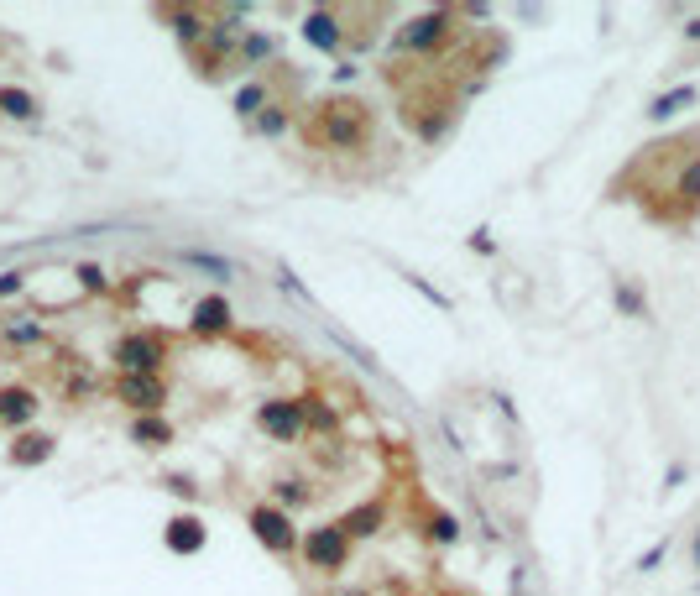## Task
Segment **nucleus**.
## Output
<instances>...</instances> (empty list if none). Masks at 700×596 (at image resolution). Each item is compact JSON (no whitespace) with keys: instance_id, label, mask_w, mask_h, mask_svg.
<instances>
[{"instance_id":"nucleus-1","label":"nucleus","mask_w":700,"mask_h":596,"mask_svg":"<svg viewBox=\"0 0 700 596\" xmlns=\"http://www.w3.org/2000/svg\"><path fill=\"white\" fill-rule=\"evenodd\" d=\"M371 131H377L371 105L356 100V95H324L309 116H303V136L324 152H361V147H371Z\"/></svg>"},{"instance_id":"nucleus-2","label":"nucleus","mask_w":700,"mask_h":596,"mask_svg":"<svg viewBox=\"0 0 700 596\" xmlns=\"http://www.w3.org/2000/svg\"><path fill=\"white\" fill-rule=\"evenodd\" d=\"M110 361H115L121 377H162V366H168V340L157 330H126L115 340Z\"/></svg>"},{"instance_id":"nucleus-3","label":"nucleus","mask_w":700,"mask_h":596,"mask_svg":"<svg viewBox=\"0 0 700 596\" xmlns=\"http://www.w3.org/2000/svg\"><path fill=\"white\" fill-rule=\"evenodd\" d=\"M455 21H460V11H450V6L418 11L413 21H403V27H398L392 48H398V53H439L455 37Z\"/></svg>"},{"instance_id":"nucleus-4","label":"nucleus","mask_w":700,"mask_h":596,"mask_svg":"<svg viewBox=\"0 0 700 596\" xmlns=\"http://www.w3.org/2000/svg\"><path fill=\"white\" fill-rule=\"evenodd\" d=\"M246 529L267 555H293V549L303 544V529L293 523V513L277 508V502H256V508L246 513Z\"/></svg>"},{"instance_id":"nucleus-5","label":"nucleus","mask_w":700,"mask_h":596,"mask_svg":"<svg viewBox=\"0 0 700 596\" xmlns=\"http://www.w3.org/2000/svg\"><path fill=\"white\" fill-rule=\"evenodd\" d=\"M298 555L309 570H319V576H340V570L350 565V534L340 529V523H319V529H303V544Z\"/></svg>"},{"instance_id":"nucleus-6","label":"nucleus","mask_w":700,"mask_h":596,"mask_svg":"<svg viewBox=\"0 0 700 596\" xmlns=\"http://www.w3.org/2000/svg\"><path fill=\"white\" fill-rule=\"evenodd\" d=\"M256 429L267 434V440H277V445H293V440H303V398H267L262 408H256Z\"/></svg>"},{"instance_id":"nucleus-7","label":"nucleus","mask_w":700,"mask_h":596,"mask_svg":"<svg viewBox=\"0 0 700 596\" xmlns=\"http://www.w3.org/2000/svg\"><path fill=\"white\" fill-rule=\"evenodd\" d=\"M230 325H236V309H230L225 293L194 298V309H189V335H194V340H225Z\"/></svg>"},{"instance_id":"nucleus-8","label":"nucleus","mask_w":700,"mask_h":596,"mask_svg":"<svg viewBox=\"0 0 700 596\" xmlns=\"http://www.w3.org/2000/svg\"><path fill=\"white\" fill-rule=\"evenodd\" d=\"M110 393L131 408V419L136 414H162V408H168V382H162V377H121V372H115Z\"/></svg>"},{"instance_id":"nucleus-9","label":"nucleus","mask_w":700,"mask_h":596,"mask_svg":"<svg viewBox=\"0 0 700 596\" xmlns=\"http://www.w3.org/2000/svg\"><path fill=\"white\" fill-rule=\"evenodd\" d=\"M42 414V393L27 382H6L0 387V429L6 434H21V429H32V419Z\"/></svg>"},{"instance_id":"nucleus-10","label":"nucleus","mask_w":700,"mask_h":596,"mask_svg":"<svg viewBox=\"0 0 700 596\" xmlns=\"http://www.w3.org/2000/svg\"><path fill=\"white\" fill-rule=\"evenodd\" d=\"M53 455H58V434H48V429H21V434H11L6 461L16 471H32V466H48Z\"/></svg>"},{"instance_id":"nucleus-11","label":"nucleus","mask_w":700,"mask_h":596,"mask_svg":"<svg viewBox=\"0 0 700 596\" xmlns=\"http://www.w3.org/2000/svg\"><path fill=\"white\" fill-rule=\"evenodd\" d=\"M157 16L173 21V37H178L189 53H199L204 37H209V27H215V11H204V6H162Z\"/></svg>"},{"instance_id":"nucleus-12","label":"nucleus","mask_w":700,"mask_h":596,"mask_svg":"<svg viewBox=\"0 0 700 596\" xmlns=\"http://www.w3.org/2000/svg\"><path fill=\"white\" fill-rule=\"evenodd\" d=\"M298 37L309 42V48H319V53H340V48H345V27H340V11H330V6H314L309 16H303Z\"/></svg>"},{"instance_id":"nucleus-13","label":"nucleus","mask_w":700,"mask_h":596,"mask_svg":"<svg viewBox=\"0 0 700 596\" xmlns=\"http://www.w3.org/2000/svg\"><path fill=\"white\" fill-rule=\"evenodd\" d=\"M695 105H700V84H669L664 95L648 100L643 116H648V126H669V121H680L685 110H695Z\"/></svg>"},{"instance_id":"nucleus-14","label":"nucleus","mask_w":700,"mask_h":596,"mask_svg":"<svg viewBox=\"0 0 700 596\" xmlns=\"http://www.w3.org/2000/svg\"><path fill=\"white\" fill-rule=\"evenodd\" d=\"M162 544L173 549V555H199V549L209 544V529L199 513H173L168 529H162Z\"/></svg>"},{"instance_id":"nucleus-15","label":"nucleus","mask_w":700,"mask_h":596,"mask_svg":"<svg viewBox=\"0 0 700 596\" xmlns=\"http://www.w3.org/2000/svg\"><path fill=\"white\" fill-rule=\"evenodd\" d=\"M340 529L350 534V544L356 539H377L382 529H387V502L382 497H371V502H356L345 518H340Z\"/></svg>"},{"instance_id":"nucleus-16","label":"nucleus","mask_w":700,"mask_h":596,"mask_svg":"<svg viewBox=\"0 0 700 596\" xmlns=\"http://www.w3.org/2000/svg\"><path fill=\"white\" fill-rule=\"evenodd\" d=\"M126 434H131V445H142V450H168L178 440L173 419H162V414H136Z\"/></svg>"},{"instance_id":"nucleus-17","label":"nucleus","mask_w":700,"mask_h":596,"mask_svg":"<svg viewBox=\"0 0 700 596\" xmlns=\"http://www.w3.org/2000/svg\"><path fill=\"white\" fill-rule=\"evenodd\" d=\"M277 53V37L272 32H262V27H251L246 37H241V58H236V74H256L267 58Z\"/></svg>"},{"instance_id":"nucleus-18","label":"nucleus","mask_w":700,"mask_h":596,"mask_svg":"<svg viewBox=\"0 0 700 596\" xmlns=\"http://www.w3.org/2000/svg\"><path fill=\"white\" fill-rule=\"evenodd\" d=\"M0 116L6 121H42V100L32 95V89L0 84Z\"/></svg>"},{"instance_id":"nucleus-19","label":"nucleus","mask_w":700,"mask_h":596,"mask_svg":"<svg viewBox=\"0 0 700 596\" xmlns=\"http://www.w3.org/2000/svg\"><path fill=\"white\" fill-rule=\"evenodd\" d=\"M272 502H277L283 513L309 508V502H314V487H309L303 476H277V481H272Z\"/></svg>"},{"instance_id":"nucleus-20","label":"nucleus","mask_w":700,"mask_h":596,"mask_svg":"<svg viewBox=\"0 0 700 596\" xmlns=\"http://www.w3.org/2000/svg\"><path fill=\"white\" fill-rule=\"evenodd\" d=\"M183 257V267H199V272H209L215 283H230L236 278V262L230 257H215V251H199V246H189V251H178Z\"/></svg>"},{"instance_id":"nucleus-21","label":"nucleus","mask_w":700,"mask_h":596,"mask_svg":"<svg viewBox=\"0 0 700 596\" xmlns=\"http://www.w3.org/2000/svg\"><path fill=\"white\" fill-rule=\"evenodd\" d=\"M674 194H680V210H685V220H695L700 215V152L685 163V173H680V183H674Z\"/></svg>"},{"instance_id":"nucleus-22","label":"nucleus","mask_w":700,"mask_h":596,"mask_svg":"<svg viewBox=\"0 0 700 596\" xmlns=\"http://www.w3.org/2000/svg\"><path fill=\"white\" fill-rule=\"evenodd\" d=\"M612 304L627 314V319H648V298L638 283H627V278H612Z\"/></svg>"},{"instance_id":"nucleus-23","label":"nucleus","mask_w":700,"mask_h":596,"mask_svg":"<svg viewBox=\"0 0 700 596\" xmlns=\"http://www.w3.org/2000/svg\"><path fill=\"white\" fill-rule=\"evenodd\" d=\"M267 105H272V89H267L262 79H251V84L241 89V95H236V116H241V121H256Z\"/></svg>"},{"instance_id":"nucleus-24","label":"nucleus","mask_w":700,"mask_h":596,"mask_svg":"<svg viewBox=\"0 0 700 596\" xmlns=\"http://www.w3.org/2000/svg\"><path fill=\"white\" fill-rule=\"evenodd\" d=\"M303 424H309L314 434H335L340 429V414L324 398H303Z\"/></svg>"},{"instance_id":"nucleus-25","label":"nucleus","mask_w":700,"mask_h":596,"mask_svg":"<svg viewBox=\"0 0 700 596\" xmlns=\"http://www.w3.org/2000/svg\"><path fill=\"white\" fill-rule=\"evenodd\" d=\"M288 126H293V110H288L283 100H272V105L262 110V116L251 121V131H262V136H283Z\"/></svg>"},{"instance_id":"nucleus-26","label":"nucleus","mask_w":700,"mask_h":596,"mask_svg":"<svg viewBox=\"0 0 700 596\" xmlns=\"http://www.w3.org/2000/svg\"><path fill=\"white\" fill-rule=\"evenodd\" d=\"M0 335H6V346H37L42 325H37V319H21V325H16V319H6V330H0Z\"/></svg>"},{"instance_id":"nucleus-27","label":"nucleus","mask_w":700,"mask_h":596,"mask_svg":"<svg viewBox=\"0 0 700 596\" xmlns=\"http://www.w3.org/2000/svg\"><path fill=\"white\" fill-rule=\"evenodd\" d=\"M429 539L450 549V544L460 539V518H455V513H434V518H429Z\"/></svg>"},{"instance_id":"nucleus-28","label":"nucleus","mask_w":700,"mask_h":596,"mask_svg":"<svg viewBox=\"0 0 700 596\" xmlns=\"http://www.w3.org/2000/svg\"><path fill=\"white\" fill-rule=\"evenodd\" d=\"M403 283H408L413 293H424V298H429V304H434L439 314H450V309H455V304H450V298H445V293H439L434 283H424V278H418V272H403Z\"/></svg>"},{"instance_id":"nucleus-29","label":"nucleus","mask_w":700,"mask_h":596,"mask_svg":"<svg viewBox=\"0 0 700 596\" xmlns=\"http://www.w3.org/2000/svg\"><path fill=\"white\" fill-rule=\"evenodd\" d=\"M664 555H669V539H653V544L643 549V555L633 560V570H638V576H653V570L664 565Z\"/></svg>"},{"instance_id":"nucleus-30","label":"nucleus","mask_w":700,"mask_h":596,"mask_svg":"<svg viewBox=\"0 0 700 596\" xmlns=\"http://www.w3.org/2000/svg\"><path fill=\"white\" fill-rule=\"evenodd\" d=\"M79 293H105L110 288V278H105V267H95V262H79Z\"/></svg>"},{"instance_id":"nucleus-31","label":"nucleus","mask_w":700,"mask_h":596,"mask_svg":"<svg viewBox=\"0 0 700 596\" xmlns=\"http://www.w3.org/2000/svg\"><path fill=\"white\" fill-rule=\"evenodd\" d=\"M21 288H27V272H21V267H6V272H0V298H16Z\"/></svg>"},{"instance_id":"nucleus-32","label":"nucleus","mask_w":700,"mask_h":596,"mask_svg":"<svg viewBox=\"0 0 700 596\" xmlns=\"http://www.w3.org/2000/svg\"><path fill=\"white\" fill-rule=\"evenodd\" d=\"M465 246H471L476 257H497V241H492V231H486V225H481V231H471V241H465Z\"/></svg>"},{"instance_id":"nucleus-33","label":"nucleus","mask_w":700,"mask_h":596,"mask_svg":"<svg viewBox=\"0 0 700 596\" xmlns=\"http://www.w3.org/2000/svg\"><path fill=\"white\" fill-rule=\"evenodd\" d=\"M685 476H690V466H685V461H669V471H664V492L685 487Z\"/></svg>"},{"instance_id":"nucleus-34","label":"nucleus","mask_w":700,"mask_h":596,"mask_svg":"<svg viewBox=\"0 0 700 596\" xmlns=\"http://www.w3.org/2000/svg\"><path fill=\"white\" fill-rule=\"evenodd\" d=\"M168 492H173V497H189V502L199 497V487H194V476H168Z\"/></svg>"},{"instance_id":"nucleus-35","label":"nucleus","mask_w":700,"mask_h":596,"mask_svg":"<svg viewBox=\"0 0 700 596\" xmlns=\"http://www.w3.org/2000/svg\"><path fill=\"white\" fill-rule=\"evenodd\" d=\"M356 74H361L356 63H340V68H335V84H350V79H356Z\"/></svg>"},{"instance_id":"nucleus-36","label":"nucleus","mask_w":700,"mask_h":596,"mask_svg":"<svg viewBox=\"0 0 700 596\" xmlns=\"http://www.w3.org/2000/svg\"><path fill=\"white\" fill-rule=\"evenodd\" d=\"M690 570H700V529L690 534Z\"/></svg>"},{"instance_id":"nucleus-37","label":"nucleus","mask_w":700,"mask_h":596,"mask_svg":"<svg viewBox=\"0 0 700 596\" xmlns=\"http://www.w3.org/2000/svg\"><path fill=\"white\" fill-rule=\"evenodd\" d=\"M685 37H690V42H700V16H690V27H685Z\"/></svg>"},{"instance_id":"nucleus-38","label":"nucleus","mask_w":700,"mask_h":596,"mask_svg":"<svg viewBox=\"0 0 700 596\" xmlns=\"http://www.w3.org/2000/svg\"><path fill=\"white\" fill-rule=\"evenodd\" d=\"M345 596H371V591H345Z\"/></svg>"}]
</instances>
